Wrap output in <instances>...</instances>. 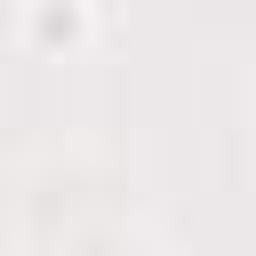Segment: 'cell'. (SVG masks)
<instances>
[{
	"instance_id": "obj_1",
	"label": "cell",
	"mask_w": 256,
	"mask_h": 256,
	"mask_svg": "<svg viewBox=\"0 0 256 256\" xmlns=\"http://www.w3.org/2000/svg\"><path fill=\"white\" fill-rule=\"evenodd\" d=\"M16 40H24L32 56H80V48L96 40V8H88V0H24Z\"/></svg>"
}]
</instances>
